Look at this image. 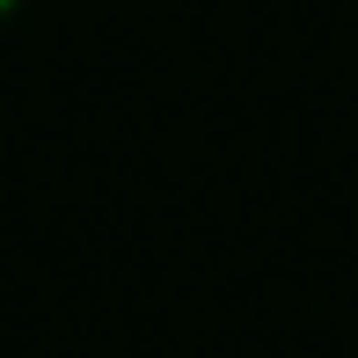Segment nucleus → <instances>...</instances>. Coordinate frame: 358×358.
I'll use <instances>...</instances> for the list:
<instances>
[{"instance_id": "obj_1", "label": "nucleus", "mask_w": 358, "mask_h": 358, "mask_svg": "<svg viewBox=\"0 0 358 358\" xmlns=\"http://www.w3.org/2000/svg\"><path fill=\"white\" fill-rule=\"evenodd\" d=\"M15 8H22V0H0V15H15Z\"/></svg>"}]
</instances>
